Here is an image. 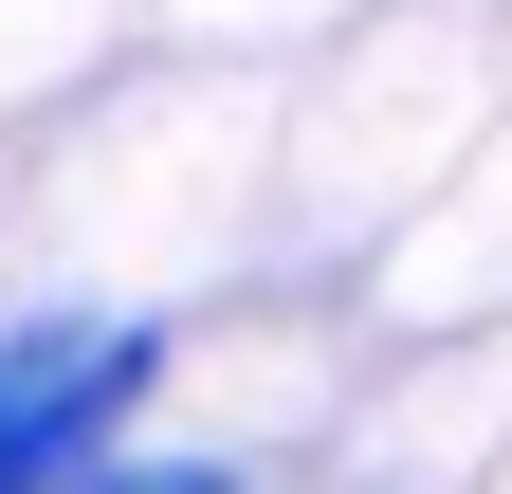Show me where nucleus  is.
<instances>
[{
  "instance_id": "obj_1",
  "label": "nucleus",
  "mask_w": 512,
  "mask_h": 494,
  "mask_svg": "<svg viewBox=\"0 0 512 494\" xmlns=\"http://www.w3.org/2000/svg\"><path fill=\"white\" fill-rule=\"evenodd\" d=\"M165 385V312H19L0 330V494H92Z\"/></svg>"
},
{
  "instance_id": "obj_2",
  "label": "nucleus",
  "mask_w": 512,
  "mask_h": 494,
  "mask_svg": "<svg viewBox=\"0 0 512 494\" xmlns=\"http://www.w3.org/2000/svg\"><path fill=\"white\" fill-rule=\"evenodd\" d=\"M92 494H256V476H238V458H202V440H165V458H147V440H128V458H110Z\"/></svg>"
}]
</instances>
